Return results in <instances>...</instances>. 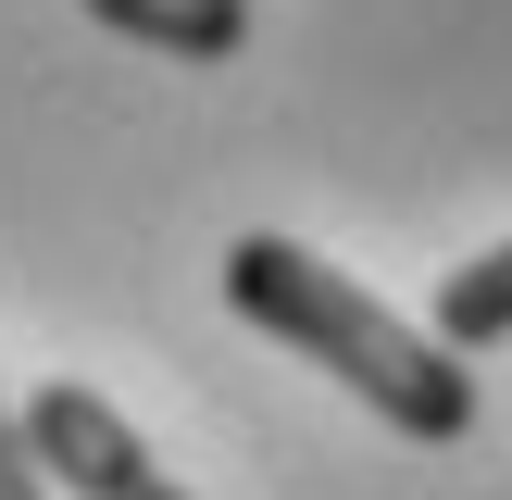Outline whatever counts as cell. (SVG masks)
Wrapping results in <instances>:
<instances>
[{"instance_id":"277c9868","label":"cell","mask_w":512,"mask_h":500,"mask_svg":"<svg viewBox=\"0 0 512 500\" xmlns=\"http://www.w3.org/2000/svg\"><path fill=\"white\" fill-rule=\"evenodd\" d=\"M425 338H438V350H500L512 338V238L438 275V325H425Z\"/></svg>"},{"instance_id":"5b68a950","label":"cell","mask_w":512,"mask_h":500,"mask_svg":"<svg viewBox=\"0 0 512 500\" xmlns=\"http://www.w3.org/2000/svg\"><path fill=\"white\" fill-rule=\"evenodd\" d=\"M0 500H50V475L25 463V425L13 413H0Z\"/></svg>"},{"instance_id":"3957f363","label":"cell","mask_w":512,"mask_h":500,"mask_svg":"<svg viewBox=\"0 0 512 500\" xmlns=\"http://www.w3.org/2000/svg\"><path fill=\"white\" fill-rule=\"evenodd\" d=\"M88 13L138 50H175V63H238L250 50V0H88Z\"/></svg>"},{"instance_id":"6da1fadb","label":"cell","mask_w":512,"mask_h":500,"mask_svg":"<svg viewBox=\"0 0 512 500\" xmlns=\"http://www.w3.org/2000/svg\"><path fill=\"white\" fill-rule=\"evenodd\" d=\"M225 300H238V325H263L300 363H325L363 413H388L400 438H425V450L475 438V363L438 350L425 325H400L388 300L350 288L338 263H313L300 238H238L225 250Z\"/></svg>"},{"instance_id":"8992f818","label":"cell","mask_w":512,"mask_h":500,"mask_svg":"<svg viewBox=\"0 0 512 500\" xmlns=\"http://www.w3.org/2000/svg\"><path fill=\"white\" fill-rule=\"evenodd\" d=\"M125 500H188V488H175V475H163V463H150V475H138V488H125Z\"/></svg>"},{"instance_id":"7a4b0ae2","label":"cell","mask_w":512,"mask_h":500,"mask_svg":"<svg viewBox=\"0 0 512 500\" xmlns=\"http://www.w3.org/2000/svg\"><path fill=\"white\" fill-rule=\"evenodd\" d=\"M13 425H25V463H38L50 488H75V500H125V488L150 475L138 425H125V413H113L100 388H75V375H50V388L25 400Z\"/></svg>"}]
</instances>
